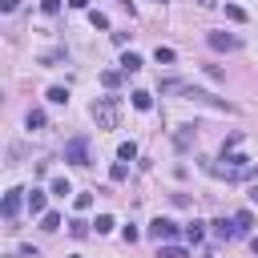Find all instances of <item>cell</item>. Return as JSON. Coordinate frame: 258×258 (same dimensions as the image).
I'll use <instances>...</instances> for the list:
<instances>
[{"instance_id": "obj_1", "label": "cell", "mask_w": 258, "mask_h": 258, "mask_svg": "<svg viewBox=\"0 0 258 258\" xmlns=\"http://www.w3.org/2000/svg\"><path fill=\"white\" fill-rule=\"evenodd\" d=\"M206 173H214L222 181H250L258 173V161H250V157H242L234 149H222L218 161H206Z\"/></svg>"}, {"instance_id": "obj_2", "label": "cell", "mask_w": 258, "mask_h": 258, "mask_svg": "<svg viewBox=\"0 0 258 258\" xmlns=\"http://www.w3.org/2000/svg\"><path fill=\"white\" fill-rule=\"evenodd\" d=\"M89 113H93L97 129H117V121H121V101H117V97H97Z\"/></svg>"}, {"instance_id": "obj_3", "label": "cell", "mask_w": 258, "mask_h": 258, "mask_svg": "<svg viewBox=\"0 0 258 258\" xmlns=\"http://www.w3.org/2000/svg\"><path fill=\"white\" fill-rule=\"evenodd\" d=\"M145 234H149L157 246H165V242H173V238H177V222H169V218H153Z\"/></svg>"}, {"instance_id": "obj_4", "label": "cell", "mask_w": 258, "mask_h": 258, "mask_svg": "<svg viewBox=\"0 0 258 258\" xmlns=\"http://www.w3.org/2000/svg\"><path fill=\"white\" fill-rule=\"evenodd\" d=\"M64 161H69V165H89V137L64 141Z\"/></svg>"}, {"instance_id": "obj_5", "label": "cell", "mask_w": 258, "mask_h": 258, "mask_svg": "<svg viewBox=\"0 0 258 258\" xmlns=\"http://www.w3.org/2000/svg\"><path fill=\"white\" fill-rule=\"evenodd\" d=\"M206 40H210L214 52H238V48H242V40H238L234 32H210Z\"/></svg>"}, {"instance_id": "obj_6", "label": "cell", "mask_w": 258, "mask_h": 258, "mask_svg": "<svg viewBox=\"0 0 258 258\" xmlns=\"http://www.w3.org/2000/svg\"><path fill=\"white\" fill-rule=\"evenodd\" d=\"M24 202H28V189H8V194H4V202H0V210H4V218H16Z\"/></svg>"}, {"instance_id": "obj_7", "label": "cell", "mask_w": 258, "mask_h": 258, "mask_svg": "<svg viewBox=\"0 0 258 258\" xmlns=\"http://www.w3.org/2000/svg\"><path fill=\"white\" fill-rule=\"evenodd\" d=\"M210 226H214V238H218V242H230V238H238V226H234V218H230V222L222 218V222H210Z\"/></svg>"}, {"instance_id": "obj_8", "label": "cell", "mask_w": 258, "mask_h": 258, "mask_svg": "<svg viewBox=\"0 0 258 258\" xmlns=\"http://www.w3.org/2000/svg\"><path fill=\"white\" fill-rule=\"evenodd\" d=\"M194 137H198V133H194V125H181V129L173 133V145H177V149H189V145H194Z\"/></svg>"}, {"instance_id": "obj_9", "label": "cell", "mask_w": 258, "mask_h": 258, "mask_svg": "<svg viewBox=\"0 0 258 258\" xmlns=\"http://www.w3.org/2000/svg\"><path fill=\"white\" fill-rule=\"evenodd\" d=\"M28 210L32 214H48L44 210V189H28Z\"/></svg>"}, {"instance_id": "obj_10", "label": "cell", "mask_w": 258, "mask_h": 258, "mask_svg": "<svg viewBox=\"0 0 258 258\" xmlns=\"http://www.w3.org/2000/svg\"><path fill=\"white\" fill-rule=\"evenodd\" d=\"M234 226H238V234H250V226H254V214H250V210H238V214H234Z\"/></svg>"}, {"instance_id": "obj_11", "label": "cell", "mask_w": 258, "mask_h": 258, "mask_svg": "<svg viewBox=\"0 0 258 258\" xmlns=\"http://www.w3.org/2000/svg\"><path fill=\"white\" fill-rule=\"evenodd\" d=\"M44 121H48V117H44V109H28V117H24V125H28V129H44Z\"/></svg>"}, {"instance_id": "obj_12", "label": "cell", "mask_w": 258, "mask_h": 258, "mask_svg": "<svg viewBox=\"0 0 258 258\" xmlns=\"http://www.w3.org/2000/svg\"><path fill=\"white\" fill-rule=\"evenodd\" d=\"M206 238V222H189L185 226V242H202Z\"/></svg>"}, {"instance_id": "obj_13", "label": "cell", "mask_w": 258, "mask_h": 258, "mask_svg": "<svg viewBox=\"0 0 258 258\" xmlns=\"http://www.w3.org/2000/svg\"><path fill=\"white\" fill-rule=\"evenodd\" d=\"M137 69H141V56L137 52H125L121 56V73H137Z\"/></svg>"}, {"instance_id": "obj_14", "label": "cell", "mask_w": 258, "mask_h": 258, "mask_svg": "<svg viewBox=\"0 0 258 258\" xmlns=\"http://www.w3.org/2000/svg\"><path fill=\"white\" fill-rule=\"evenodd\" d=\"M101 85H105V89H117V85H121V69H105V73H101Z\"/></svg>"}, {"instance_id": "obj_15", "label": "cell", "mask_w": 258, "mask_h": 258, "mask_svg": "<svg viewBox=\"0 0 258 258\" xmlns=\"http://www.w3.org/2000/svg\"><path fill=\"white\" fill-rule=\"evenodd\" d=\"M48 101H52V105H69V89L52 85V89H48Z\"/></svg>"}, {"instance_id": "obj_16", "label": "cell", "mask_w": 258, "mask_h": 258, "mask_svg": "<svg viewBox=\"0 0 258 258\" xmlns=\"http://www.w3.org/2000/svg\"><path fill=\"white\" fill-rule=\"evenodd\" d=\"M133 109H153V97H149L145 89H137V93H133Z\"/></svg>"}, {"instance_id": "obj_17", "label": "cell", "mask_w": 258, "mask_h": 258, "mask_svg": "<svg viewBox=\"0 0 258 258\" xmlns=\"http://www.w3.org/2000/svg\"><path fill=\"white\" fill-rule=\"evenodd\" d=\"M117 157H121V161H133V157H137V145H133V141H121V145H117Z\"/></svg>"}, {"instance_id": "obj_18", "label": "cell", "mask_w": 258, "mask_h": 258, "mask_svg": "<svg viewBox=\"0 0 258 258\" xmlns=\"http://www.w3.org/2000/svg\"><path fill=\"white\" fill-rule=\"evenodd\" d=\"M52 194H56V198H69V194H73L69 177H52Z\"/></svg>"}, {"instance_id": "obj_19", "label": "cell", "mask_w": 258, "mask_h": 258, "mask_svg": "<svg viewBox=\"0 0 258 258\" xmlns=\"http://www.w3.org/2000/svg\"><path fill=\"white\" fill-rule=\"evenodd\" d=\"M56 226H60V214H56V210L40 214V230H56Z\"/></svg>"}, {"instance_id": "obj_20", "label": "cell", "mask_w": 258, "mask_h": 258, "mask_svg": "<svg viewBox=\"0 0 258 258\" xmlns=\"http://www.w3.org/2000/svg\"><path fill=\"white\" fill-rule=\"evenodd\" d=\"M157 258H185V250H181V246H169V242H165V246H157Z\"/></svg>"}, {"instance_id": "obj_21", "label": "cell", "mask_w": 258, "mask_h": 258, "mask_svg": "<svg viewBox=\"0 0 258 258\" xmlns=\"http://www.w3.org/2000/svg\"><path fill=\"white\" fill-rule=\"evenodd\" d=\"M173 56H177V52H173V48H165V44H157V52H153V60H157V64H169Z\"/></svg>"}, {"instance_id": "obj_22", "label": "cell", "mask_w": 258, "mask_h": 258, "mask_svg": "<svg viewBox=\"0 0 258 258\" xmlns=\"http://www.w3.org/2000/svg\"><path fill=\"white\" fill-rule=\"evenodd\" d=\"M109 177H113V181H125V177H129V165H125V161H113Z\"/></svg>"}, {"instance_id": "obj_23", "label": "cell", "mask_w": 258, "mask_h": 258, "mask_svg": "<svg viewBox=\"0 0 258 258\" xmlns=\"http://www.w3.org/2000/svg\"><path fill=\"white\" fill-rule=\"evenodd\" d=\"M93 226H97V234H109V230H113L117 222H113L109 214H97V222H93Z\"/></svg>"}, {"instance_id": "obj_24", "label": "cell", "mask_w": 258, "mask_h": 258, "mask_svg": "<svg viewBox=\"0 0 258 258\" xmlns=\"http://www.w3.org/2000/svg\"><path fill=\"white\" fill-rule=\"evenodd\" d=\"M69 234H73V238H85V234H89V222L73 218V222H69Z\"/></svg>"}, {"instance_id": "obj_25", "label": "cell", "mask_w": 258, "mask_h": 258, "mask_svg": "<svg viewBox=\"0 0 258 258\" xmlns=\"http://www.w3.org/2000/svg\"><path fill=\"white\" fill-rule=\"evenodd\" d=\"M89 24H93V28H109V16H105V12H97V8H93V12H89Z\"/></svg>"}, {"instance_id": "obj_26", "label": "cell", "mask_w": 258, "mask_h": 258, "mask_svg": "<svg viewBox=\"0 0 258 258\" xmlns=\"http://www.w3.org/2000/svg\"><path fill=\"white\" fill-rule=\"evenodd\" d=\"M226 16H230V20H234V24H242V20H246V12H242V8H238V4H226Z\"/></svg>"}, {"instance_id": "obj_27", "label": "cell", "mask_w": 258, "mask_h": 258, "mask_svg": "<svg viewBox=\"0 0 258 258\" xmlns=\"http://www.w3.org/2000/svg\"><path fill=\"white\" fill-rule=\"evenodd\" d=\"M73 206H77V210H89V206H93V194H77Z\"/></svg>"}, {"instance_id": "obj_28", "label": "cell", "mask_w": 258, "mask_h": 258, "mask_svg": "<svg viewBox=\"0 0 258 258\" xmlns=\"http://www.w3.org/2000/svg\"><path fill=\"white\" fill-rule=\"evenodd\" d=\"M121 238H125V242H129V246H133V242H137V238H141V234H137V226H125V230H121Z\"/></svg>"}, {"instance_id": "obj_29", "label": "cell", "mask_w": 258, "mask_h": 258, "mask_svg": "<svg viewBox=\"0 0 258 258\" xmlns=\"http://www.w3.org/2000/svg\"><path fill=\"white\" fill-rule=\"evenodd\" d=\"M40 8H44V12H48V16H52V12H60V0H44V4H40Z\"/></svg>"}, {"instance_id": "obj_30", "label": "cell", "mask_w": 258, "mask_h": 258, "mask_svg": "<svg viewBox=\"0 0 258 258\" xmlns=\"http://www.w3.org/2000/svg\"><path fill=\"white\" fill-rule=\"evenodd\" d=\"M0 8H4V12H16V8H20V0H0Z\"/></svg>"}, {"instance_id": "obj_31", "label": "cell", "mask_w": 258, "mask_h": 258, "mask_svg": "<svg viewBox=\"0 0 258 258\" xmlns=\"http://www.w3.org/2000/svg\"><path fill=\"white\" fill-rule=\"evenodd\" d=\"M250 202H254V206H258V181H254V185H250Z\"/></svg>"}, {"instance_id": "obj_32", "label": "cell", "mask_w": 258, "mask_h": 258, "mask_svg": "<svg viewBox=\"0 0 258 258\" xmlns=\"http://www.w3.org/2000/svg\"><path fill=\"white\" fill-rule=\"evenodd\" d=\"M250 250H254V254H258V234H250Z\"/></svg>"}, {"instance_id": "obj_33", "label": "cell", "mask_w": 258, "mask_h": 258, "mask_svg": "<svg viewBox=\"0 0 258 258\" xmlns=\"http://www.w3.org/2000/svg\"><path fill=\"white\" fill-rule=\"evenodd\" d=\"M69 4H73V8H89V0H69Z\"/></svg>"}, {"instance_id": "obj_34", "label": "cell", "mask_w": 258, "mask_h": 258, "mask_svg": "<svg viewBox=\"0 0 258 258\" xmlns=\"http://www.w3.org/2000/svg\"><path fill=\"white\" fill-rule=\"evenodd\" d=\"M198 4H214V0H198Z\"/></svg>"}, {"instance_id": "obj_35", "label": "cell", "mask_w": 258, "mask_h": 258, "mask_svg": "<svg viewBox=\"0 0 258 258\" xmlns=\"http://www.w3.org/2000/svg\"><path fill=\"white\" fill-rule=\"evenodd\" d=\"M198 258H210V254H198Z\"/></svg>"}]
</instances>
